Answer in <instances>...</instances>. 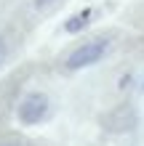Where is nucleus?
I'll return each mask as SVG.
<instances>
[{"instance_id":"nucleus-2","label":"nucleus","mask_w":144,"mask_h":146,"mask_svg":"<svg viewBox=\"0 0 144 146\" xmlns=\"http://www.w3.org/2000/svg\"><path fill=\"white\" fill-rule=\"evenodd\" d=\"M48 114V96L46 93H27L19 106H16V119H19L21 125H38L40 119Z\"/></svg>"},{"instance_id":"nucleus-5","label":"nucleus","mask_w":144,"mask_h":146,"mask_svg":"<svg viewBox=\"0 0 144 146\" xmlns=\"http://www.w3.org/2000/svg\"><path fill=\"white\" fill-rule=\"evenodd\" d=\"M0 146H24V143L16 141V138H3V141H0Z\"/></svg>"},{"instance_id":"nucleus-6","label":"nucleus","mask_w":144,"mask_h":146,"mask_svg":"<svg viewBox=\"0 0 144 146\" xmlns=\"http://www.w3.org/2000/svg\"><path fill=\"white\" fill-rule=\"evenodd\" d=\"M32 3H35L38 8H46V5H51V3H54V0H32Z\"/></svg>"},{"instance_id":"nucleus-1","label":"nucleus","mask_w":144,"mask_h":146,"mask_svg":"<svg viewBox=\"0 0 144 146\" xmlns=\"http://www.w3.org/2000/svg\"><path fill=\"white\" fill-rule=\"evenodd\" d=\"M107 53V40H101V37H96V40H88V42H83V45H78L72 50L70 56H67V61H64V66L70 72H78V69H83V66H91V64H96L101 56Z\"/></svg>"},{"instance_id":"nucleus-4","label":"nucleus","mask_w":144,"mask_h":146,"mask_svg":"<svg viewBox=\"0 0 144 146\" xmlns=\"http://www.w3.org/2000/svg\"><path fill=\"white\" fill-rule=\"evenodd\" d=\"M5 56H8V45H5V37L0 35V66H3V61H5Z\"/></svg>"},{"instance_id":"nucleus-3","label":"nucleus","mask_w":144,"mask_h":146,"mask_svg":"<svg viewBox=\"0 0 144 146\" xmlns=\"http://www.w3.org/2000/svg\"><path fill=\"white\" fill-rule=\"evenodd\" d=\"M88 19H91V8H83V11H78L75 16H70V19H67L64 29H67V32H80V29L88 24Z\"/></svg>"}]
</instances>
